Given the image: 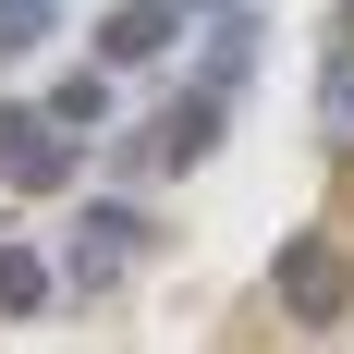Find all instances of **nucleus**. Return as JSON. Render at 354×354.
<instances>
[{
	"mask_svg": "<svg viewBox=\"0 0 354 354\" xmlns=\"http://www.w3.org/2000/svg\"><path fill=\"white\" fill-rule=\"evenodd\" d=\"M73 171V122L62 110H0V183L12 196H62Z\"/></svg>",
	"mask_w": 354,
	"mask_h": 354,
	"instance_id": "f257e3e1",
	"label": "nucleus"
},
{
	"mask_svg": "<svg viewBox=\"0 0 354 354\" xmlns=\"http://www.w3.org/2000/svg\"><path fill=\"white\" fill-rule=\"evenodd\" d=\"M49 306V257L37 245H0V318H37Z\"/></svg>",
	"mask_w": 354,
	"mask_h": 354,
	"instance_id": "39448f33",
	"label": "nucleus"
},
{
	"mask_svg": "<svg viewBox=\"0 0 354 354\" xmlns=\"http://www.w3.org/2000/svg\"><path fill=\"white\" fill-rule=\"evenodd\" d=\"M49 110H62L73 135H86V122H98V110H110V86H98V73H73V86H49Z\"/></svg>",
	"mask_w": 354,
	"mask_h": 354,
	"instance_id": "0eeeda50",
	"label": "nucleus"
},
{
	"mask_svg": "<svg viewBox=\"0 0 354 354\" xmlns=\"http://www.w3.org/2000/svg\"><path fill=\"white\" fill-rule=\"evenodd\" d=\"M183 12H220V0H183Z\"/></svg>",
	"mask_w": 354,
	"mask_h": 354,
	"instance_id": "6e6552de",
	"label": "nucleus"
},
{
	"mask_svg": "<svg viewBox=\"0 0 354 354\" xmlns=\"http://www.w3.org/2000/svg\"><path fill=\"white\" fill-rule=\"evenodd\" d=\"M171 37H183V0H122L98 25V62H159Z\"/></svg>",
	"mask_w": 354,
	"mask_h": 354,
	"instance_id": "20e7f679",
	"label": "nucleus"
},
{
	"mask_svg": "<svg viewBox=\"0 0 354 354\" xmlns=\"http://www.w3.org/2000/svg\"><path fill=\"white\" fill-rule=\"evenodd\" d=\"M135 257H147V220H135V208H86V220H73V245H62V269H73L86 293H110Z\"/></svg>",
	"mask_w": 354,
	"mask_h": 354,
	"instance_id": "f03ea898",
	"label": "nucleus"
},
{
	"mask_svg": "<svg viewBox=\"0 0 354 354\" xmlns=\"http://www.w3.org/2000/svg\"><path fill=\"white\" fill-rule=\"evenodd\" d=\"M281 306L293 318H342V245L330 232H293L281 245Z\"/></svg>",
	"mask_w": 354,
	"mask_h": 354,
	"instance_id": "7ed1b4c3",
	"label": "nucleus"
},
{
	"mask_svg": "<svg viewBox=\"0 0 354 354\" xmlns=\"http://www.w3.org/2000/svg\"><path fill=\"white\" fill-rule=\"evenodd\" d=\"M49 25H62V0H0V62H25Z\"/></svg>",
	"mask_w": 354,
	"mask_h": 354,
	"instance_id": "423d86ee",
	"label": "nucleus"
}]
</instances>
